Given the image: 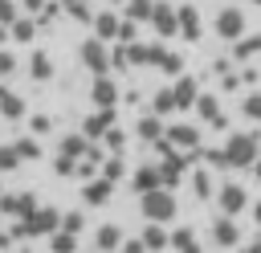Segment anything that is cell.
<instances>
[{
  "mask_svg": "<svg viewBox=\"0 0 261 253\" xmlns=\"http://www.w3.org/2000/svg\"><path fill=\"white\" fill-rule=\"evenodd\" d=\"M12 245H20L16 233H0V249H12Z\"/></svg>",
  "mask_w": 261,
  "mask_h": 253,
  "instance_id": "48",
  "label": "cell"
},
{
  "mask_svg": "<svg viewBox=\"0 0 261 253\" xmlns=\"http://www.w3.org/2000/svg\"><path fill=\"white\" fill-rule=\"evenodd\" d=\"M20 12H24V8H20V0H0V24H12Z\"/></svg>",
  "mask_w": 261,
  "mask_h": 253,
  "instance_id": "38",
  "label": "cell"
},
{
  "mask_svg": "<svg viewBox=\"0 0 261 253\" xmlns=\"http://www.w3.org/2000/svg\"><path fill=\"white\" fill-rule=\"evenodd\" d=\"M241 78H245V86H257V82H261V69H257V65H245Z\"/></svg>",
  "mask_w": 261,
  "mask_h": 253,
  "instance_id": "45",
  "label": "cell"
},
{
  "mask_svg": "<svg viewBox=\"0 0 261 253\" xmlns=\"http://www.w3.org/2000/svg\"><path fill=\"white\" fill-rule=\"evenodd\" d=\"M90 29L102 37V41H118V29H122V16L118 12H110V8H102V12H94V20H90Z\"/></svg>",
  "mask_w": 261,
  "mask_h": 253,
  "instance_id": "15",
  "label": "cell"
},
{
  "mask_svg": "<svg viewBox=\"0 0 261 253\" xmlns=\"http://www.w3.org/2000/svg\"><path fill=\"white\" fill-rule=\"evenodd\" d=\"M249 212H253V220H257V224H261V200H257V204H253V208H249Z\"/></svg>",
  "mask_w": 261,
  "mask_h": 253,
  "instance_id": "50",
  "label": "cell"
},
{
  "mask_svg": "<svg viewBox=\"0 0 261 253\" xmlns=\"http://www.w3.org/2000/svg\"><path fill=\"white\" fill-rule=\"evenodd\" d=\"M196 114H200L204 122H212V118L220 114V98H216V94H200V98H196Z\"/></svg>",
  "mask_w": 261,
  "mask_h": 253,
  "instance_id": "32",
  "label": "cell"
},
{
  "mask_svg": "<svg viewBox=\"0 0 261 253\" xmlns=\"http://www.w3.org/2000/svg\"><path fill=\"white\" fill-rule=\"evenodd\" d=\"M204 159H208V167H216V171H224V167H228L224 147H208V151H204Z\"/></svg>",
  "mask_w": 261,
  "mask_h": 253,
  "instance_id": "40",
  "label": "cell"
},
{
  "mask_svg": "<svg viewBox=\"0 0 261 253\" xmlns=\"http://www.w3.org/2000/svg\"><path fill=\"white\" fill-rule=\"evenodd\" d=\"M147 24L167 41V37H175V33H179V8H175V4L155 0V12H151V20H147Z\"/></svg>",
  "mask_w": 261,
  "mask_h": 253,
  "instance_id": "7",
  "label": "cell"
},
{
  "mask_svg": "<svg viewBox=\"0 0 261 253\" xmlns=\"http://www.w3.org/2000/svg\"><path fill=\"white\" fill-rule=\"evenodd\" d=\"M220 86H224V90H241V86H245V78L228 69V73H220Z\"/></svg>",
  "mask_w": 261,
  "mask_h": 253,
  "instance_id": "43",
  "label": "cell"
},
{
  "mask_svg": "<svg viewBox=\"0 0 261 253\" xmlns=\"http://www.w3.org/2000/svg\"><path fill=\"white\" fill-rule=\"evenodd\" d=\"M151 12H155V0H126V16L130 20H151Z\"/></svg>",
  "mask_w": 261,
  "mask_h": 253,
  "instance_id": "34",
  "label": "cell"
},
{
  "mask_svg": "<svg viewBox=\"0 0 261 253\" xmlns=\"http://www.w3.org/2000/svg\"><path fill=\"white\" fill-rule=\"evenodd\" d=\"M135 24H139V20H130V16H122V29H118V41H135Z\"/></svg>",
  "mask_w": 261,
  "mask_h": 253,
  "instance_id": "44",
  "label": "cell"
},
{
  "mask_svg": "<svg viewBox=\"0 0 261 253\" xmlns=\"http://www.w3.org/2000/svg\"><path fill=\"white\" fill-rule=\"evenodd\" d=\"M122 245H126V237H122L118 224H98V233H94V249H122Z\"/></svg>",
  "mask_w": 261,
  "mask_h": 253,
  "instance_id": "23",
  "label": "cell"
},
{
  "mask_svg": "<svg viewBox=\"0 0 261 253\" xmlns=\"http://www.w3.org/2000/svg\"><path fill=\"white\" fill-rule=\"evenodd\" d=\"M110 4H126V0H110Z\"/></svg>",
  "mask_w": 261,
  "mask_h": 253,
  "instance_id": "53",
  "label": "cell"
},
{
  "mask_svg": "<svg viewBox=\"0 0 261 253\" xmlns=\"http://www.w3.org/2000/svg\"><path fill=\"white\" fill-rule=\"evenodd\" d=\"M29 131H33V135H49V131H53V118H49V114H33V118H29Z\"/></svg>",
  "mask_w": 261,
  "mask_h": 253,
  "instance_id": "39",
  "label": "cell"
},
{
  "mask_svg": "<svg viewBox=\"0 0 261 253\" xmlns=\"http://www.w3.org/2000/svg\"><path fill=\"white\" fill-rule=\"evenodd\" d=\"M224 159H228V167H253V163L261 159V139H257V131H228V139H224Z\"/></svg>",
  "mask_w": 261,
  "mask_h": 253,
  "instance_id": "2",
  "label": "cell"
},
{
  "mask_svg": "<svg viewBox=\"0 0 261 253\" xmlns=\"http://www.w3.org/2000/svg\"><path fill=\"white\" fill-rule=\"evenodd\" d=\"M253 175H257V184H261V159H257V163H253Z\"/></svg>",
  "mask_w": 261,
  "mask_h": 253,
  "instance_id": "52",
  "label": "cell"
},
{
  "mask_svg": "<svg viewBox=\"0 0 261 253\" xmlns=\"http://www.w3.org/2000/svg\"><path fill=\"white\" fill-rule=\"evenodd\" d=\"M151 110H155V114H171V110H179L175 86H159V90H155V98H151Z\"/></svg>",
  "mask_w": 261,
  "mask_h": 253,
  "instance_id": "26",
  "label": "cell"
},
{
  "mask_svg": "<svg viewBox=\"0 0 261 253\" xmlns=\"http://www.w3.org/2000/svg\"><path fill=\"white\" fill-rule=\"evenodd\" d=\"M249 249H257V253H261V233H257V237L249 241Z\"/></svg>",
  "mask_w": 261,
  "mask_h": 253,
  "instance_id": "51",
  "label": "cell"
},
{
  "mask_svg": "<svg viewBox=\"0 0 261 253\" xmlns=\"http://www.w3.org/2000/svg\"><path fill=\"white\" fill-rule=\"evenodd\" d=\"M118 94H122V90L114 86L110 73H94V82H90V102H94V106H114Z\"/></svg>",
  "mask_w": 261,
  "mask_h": 253,
  "instance_id": "13",
  "label": "cell"
},
{
  "mask_svg": "<svg viewBox=\"0 0 261 253\" xmlns=\"http://www.w3.org/2000/svg\"><path fill=\"white\" fill-rule=\"evenodd\" d=\"M37 29H41V20L37 16H16L12 20V41H20V45H33V37H37Z\"/></svg>",
  "mask_w": 261,
  "mask_h": 253,
  "instance_id": "24",
  "label": "cell"
},
{
  "mask_svg": "<svg viewBox=\"0 0 261 253\" xmlns=\"http://www.w3.org/2000/svg\"><path fill=\"white\" fill-rule=\"evenodd\" d=\"M212 245H216V249H237V245H241V224H237V216L220 212V216L212 220Z\"/></svg>",
  "mask_w": 261,
  "mask_h": 253,
  "instance_id": "8",
  "label": "cell"
},
{
  "mask_svg": "<svg viewBox=\"0 0 261 253\" xmlns=\"http://www.w3.org/2000/svg\"><path fill=\"white\" fill-rule=\"evenodd\" d=\"M53 229H61V212L57 208H49V204H37L29 216H20L16 224H12V233H16V241L24 245V241H33V237H49Z\"/></svg>",
  "mask_w": 261,
  "mask_h": 253,
  "instance_id": "1",
  "label": "cell"
},
{
  "mask_svg": "<svg viewBox=\"0 0 261 253\" xmlns=\"http://www.w3.org/2000/svg\"><path fill=\"white\" fill-rule=\"evenodd\" d=\"M77 57H82V65L90 69V73H110L114 69V61H110V49H106V41L94 33V37H86L82 45H77Z\"/></svg>",
  "mask_w": 261,
  "mask_h": 253,
  "instance_id": "4",
  "label": "cell"
},
{
  "mask_svg": "<svg viewBox=\"0 0 261 253\" xmlns=\"http://www.w3.org/2000/svg\"><path fill=\"white\" fill-rule=\"evenodd\" d=\"M16 151H20V155H24V159H41V155H45V151H41V139H37V135H33V131H29V135H20V139H16Z\"/></svg>",
  "mask_w": 261,
  "mask_h": 253,
  "instance_id": "33",
  "label": "cell"
},
{
  "mask_svg": "<svg viewBox=\"0 0 261 253\" xmlns=\"http://www.w3.org/2000/svg\"><path fill=\"white\" fill-rule=\"evenodd\" d=\"M139 212L147 216V220H175V212H179V200H175V188H151V192H139Z\"/></svg>",
  "mask_w": 261,
  "mask_h": 253,
  "instance_id": "3",
  "label": "cell"
},
{
  "mask_svg": "<svg viewBox=\"0 0 261 253\" xmlns=\"http://www.w3.org/2000/svg\"><path fill=\"white\" fill-rule=\"evenodd\" d=\"M102 147H106V151H122V147H126V131H122V127H110V131L102 135Z\"/></svg>",
  "mask_w": 261,
  "mask_h": 253,
  "instance_id": "36",
  "label": "cell"
},
{
  "mask_svg": "<svg viewBox=\"0 0 261 253\" xmlns=\"http://www.w3.org/2000/svg\"><path fill=\"white\" fill-rule=\"evenodd\" d=\"M143 241H147V249H171V233L163 229V220H151L143 229Z\"/></svg>",
  "mask_w": 261,
  "mask_h": 253,
  "instance_id": "27",
  "label": "cell"
},
{
  "mask_svg": "<svg viewBox=\"0 0 261 253\" xmlns=\"http://www.w3.org/2000/svg\"><path fill=\"white\" fill-rule=\"evenodd\" d=\"M175 98H179V110H192V106H196L200 86H196V78H192V73H179V78H175Z\"/></svg>",
  "mask_w": 261,
  "mask_h": 253,
  "instance_id": "20",
  "label": "cell"
},
{
  "mask_svg": "<svg viewBox=\"0 0 261 253\" xmlns=\"http://www.w3.org/2000/svg\"><path fill=\"white\" fill-rule=\"evenodd\" d=\"M102 175H110L114 184H118L122 175H130V167H126V159H122V151H110V155L102 159Z\"/></svg>",
  "mask_w": 261,
  "mask_h": 253,
  "instance_id": "28",
  "label": "cell"
},
{
  "mask_svg": "<svg viewBox=\"0 0 261 253\" xmlns=\"http://www.w3.org/2000/svg\"><path fill=\"white\" fill-rule=\"evenodd\" d=\"M29 78H33V82H49V78H53V57H49L45 49H37V53L29 57Z\"/></svg>",
  "mask_w": 261,
  "mask_h": 253,
  "instance_id": "25",
  "label": "cell"
},
{
  "mask_svg": "<svg viewBox=\"0 0 261 253\" xmlns=\"http://www.w3.org/2000/svg\"><path fill=\"white\" fill-rule=\"evenodd\" d=\"M65 16H69V20H94L90 0H65Z\"/></svg>",
  "mask_w": 261,
  "mask_h": 253,
  "instance_id": "35",
  "label": "cell"
},
{
  "mask_svg": "<svg viewBox=\"0 0 261 253\" xmlns=\"http://www.w3.org/2000/svg\"><path fill=\"white\" fill-rule=\"evenodd\" d=\"M200 33H204V20H200L196 4H179V37L184 41H200Z\"/></svg>",
  "mask_w": 261,
  "mask_h": 253,
  "instance_id": "16",
  "label": "cell"
},
{
  "mask_svg": "<svg viewBox=\"0 0 261 253\" xmlns=\"http://www.w3.org/2000/svg\"><path fill=\"white\" fill-rule=\"evenodd\" d=\"M216 204H220V212L241 216V212L249 208V192H245L241 184H220V188H216Z\"/></svg>",
  "mask_w": 261,
  "mask_h": 253,
  "instance_id": "9",
  "label": "cell"
},
{
  "mask_svg": "<svg viewBox=\"0 0 261 253\" xmlns=\"http://www.w3.org/2000/svg\"><path fill=\"white\" fill-rule=\"evenodd\" d=\"M151 65L163 69V78H179V73H184V53L163 49V45H151Z\"/></svg>",
  "mask_w": 261,
  "mask_h": 253,
  "instance_id": "12",
  "label": "cell"
},
{
  "mask_svg": "<svg viewBox=\"0 0 261 253\" xmlns=\"http://www.w3.org/2000/svg\"><path fill=\"white\" fill-rule=\"evenodd\" d=\"M49 249H57V253L77 249V233H73V229H65V224H61V229H53V233H49Z\"/></svg>",
  "mask_w": 261,
  "mask_h": 253,
  "instance_id": "29",
  "label": "cell"
},
{
  "mask_svg": "<svg viewBox=\"0 0 261 253\" xmlns=\"http://www.w3.org/2000/svg\"><path fill=\"white\" fill-rule=\"evenodd\" d=\"M114 118H118V114H114V106H94V110L82 118V131H86V139H102V135L114 127Z\"/></svg>",
  "mask_w": 261,
  "mask_h": 253,
  "instance_id": "10",
  "label": "cell"
},
{
  "mask_svg": "<svg viewBox=\"0 0 261 253\" xmlns=\"http://www.w3.org/2000/svg\"><path fill=\"white\" fill-rule=\"evenodd\" d=\"M261 57V33H245L241 41H232V61H253Z\"/></svg>",
  "mask_w": 261,
  "mask_h": 253,
  "instance_id": "22",
  "label": "cell"
},
{
  "mask_svg": "<svg viewBox=\"0 0 261 253\" xmlns=\"http://www.w3.org/2000/svg\"><path fill=\"white\" fill-rule=\"evenodd\" d=\"M8 37H12V24H0V45H4Z\"/></svg>",
  "mask_w": 261,
  "mask_h": 253,
  "instance_id": "49",
  "label": "cell"
},
{
  "mask_svg": "<svg viewBox=\"0 0 261 253\" xmlns=\"http://www.w3.org/2000/svg\"><path fill=\"white\" fill-rule=\"evenodd\" d=\"M135 135H139L143 143H155V139H163V135H167V127H163V114H155V110H151V114H143V118L135 122Z\"/></svg>",
  "mask_w": 261,
  "mask_h": 253,
  "instance_id": "19",
  "label": "cell"
},
{
  "mask_svg": "<svg viewBox=\"0 0 261 253\" xmlns=\"http://www.w3.org/2000/svg\"><path fill=\"white\" fill-rule=\"evenodd\" d=\"M12 73H16V53L0 49V82H4V78H12Z\"/></svg>",
  "mask_w": 261,
  "mask_h": 253,
  "instance_id": "41",
  "label": "cell"
},
{
  "mask_svg": "<svg viewBox=\"0 0 261 253\" xmlns=\"http://www.w3.org/2000/svg\"><path fill=\"white\" fill-rule=\"evenodd\" d=\"M0 208H4V216L20 220V216H29V212L37 208V196H33L29 188H20V192H8V196H0Z\"/></svg>",
  "mask_w": 261,
  "mask_h": 253,
  "instance_id": "11",
  "label": "cell"
},
{
  "mask_svg": "<svg viewBox=\"0 0 261 253\" xmlns=\"http://www.w3.org/2000/svg\"><path fill=\"white\" fill-rule=\"evenodd\" d=\"M171 249H179V253H196V249H200V237H196L192 229H175V233H171Z\"/></svg>",
  "mask_w": 261,
  "mask_h": 253,
  "instance_id": "31",
  "label": "cell"
},
{
  "mask_svg": "<svg viewBox=\"0 0 261 253\" xmlns=\"http://www.w3.org/2000/svg\"><path fill=\"white\" fill-rule=\"evenodd\" d=\"M110 196H114V180L102 175V171L82 184V204H86V208H102V204H110Z\"/></svg>",
  "mask_w": 261,
  "mask_h": 253,
  "instance_id": "6",
  "label": "cell"
},
{
  "mask_svg": "<svg viewBox=\"0 0 261 253\" xmlns=\"http://www.w3.org/2000/svg\"><path fill=\"white\" fill-rule=\"evenodd\" d=\"M24 98L16 94V90H8V86H0V118H8V122H20L24 118Z\"/></svg>",
  "mask_w": 261,
  "mask_h": 253,
  "instance_id": "18",
  "label": "cell"
},
{
  "mask_svg": "<svg viewBox=\"0 0 261 253\" xmlns=\"http://www.w3.org/2000/svg\"><path fill=\"white\" fill-rule=\"evenodd\" d=\"M0 216H4V208H0Z\"/></svg>",
  "mask_w": 261,
  "mask_h": 253,
  "instance_id": "55",
  "label": "cell"
},
{
  "mask_svg": "<svg viewBox=\"0 0 261 253\" xmlns=\"http://www.w3.org/2000/svg\"><path fill=\"white\" fill-rule=\"evenodd\" d=\"M241 110H245V118H253V122H261V90H253V94H245V102H241Z\"/></svg>",
  "mask_w": 261,
  "mask_h": 253,
  "instance_id": "37",
  "label": "cell"
},
{
  "mask_svg": "<svg viewBox=\"0 0 261 253\" xmlns=\"http://www.w3.org/2000/svg\"><path fill=\"white\" fill-rule=\"evenodd\" d=\"M167 139H171L175 147L192 151V147H200V127H196V122H171V127H167Z\"/></svg>",
  "mask_w": 261,
  "mask_h": 253,
  "instance_id": "17",
  "label": "cell"
},
{
  "mask_svg": "<svg viewBox=\"0 0 261 253\" xmlns=\"http://www.w3.org/2000/svg\"><path fill=\"white\" fill-rule=\"evenodd\" d=\"M130 188H135V192L163 188V163H139V167L130 171Z\"/></svg>",
  "mask_w": 261,
  "mask_h": 253,
  "instance_id": "14",
  "label": "cell"
},
{
  "mask_svg": "<svg viewBox=\"0 0 261 253\" xmlns=\"http://www.w3.org/2000/svg\"><path fill=\"white\" fill-rule=\"evenodd\" d=\"M122 249H126V253H147V241H143V237H126Z\"/></svg>",
  "mask_w": 261,
  "mask_h": 253,
  "instance_id": "46",
  "label": "cell"
},
{
  "mask_svg": "<svg viewBox=\"0 0 261 253\" xmlns=\"http://www.w3.org/2000/svg\"><path fill=\"white\" fill-rule=\"evenodd\" d=\"M61 224H65V229H73V233H82V229H86V212H77V208H73V212H65V216H61Z\"/></svg>",
  "mask_w": 261,
  "mask_h": 253,
  "instance_id": "42",
  "label": "cell"
},
{
  "mask_svg": "<svg viewBox=\"0 0 261 253\" xmlns=\"http://www.w3.org/2000/svg\"><path fill=\"white\" fill-rule=\"evenodd\" d=\"M49 0H20V8L29 12V16H41V8H45Z\"/></svg>",
  "mask_w": 261,
  "mask_h": 253,
  "instance_id": "47",
  "label": "cell"
},
{
  "mask_svg": "<svg viewBox=\"0 0 261 253\" xmlns=\"http://www.w3.org/2000/svg\"><path fill=\"white\" fill-rule=\"evenodd\" d=\"M24 163V155L16 151V143H0V175H8V171H16Z\"/></svg>",
  "mask_w": 261,
  "mask_h": 253,
  "instance_id": "30",
  "label": "cell"
},
{
  "mask_svg": "<svg viewBox=\"0 0 261 253\" xmlns=\"http://www.w3.org/2000/svg\"><path fill=\"white\" fill-rule=\"evenodd\" d=\"M188 184H192L196 200H212V196H216V184H212V171H208V167H192Z\"/></svg>",
  "mask_w": 261,
  "mask_h": 253,
  "instance_id": "21",
  "label": "cell"
},
{
  "mask_svg": "<svg viewBox=\"0 0 261 253\" xmlns=\"http://www.w3.org/2000/svg\"><path fill=\"white\" fill-rule=\"evenodd\" d=\"M212 29H216V37H220V41H228V45H232V41H241V37H245V12L228 4V8H220V12H216Z\"/></svg>",
  "mask_w": 261,
  "mask_h": 253,
  "instance_id": "5",
  "label": "cell"
},
{
  "mask_svg": "<svg viewBox=\"0 0 261 253\" xmlns=\"http://www.w3.org/2000/svg\"><path fill=\"white\" fill-rule=\"evenodd\" d=\"M253 4H257V8H261V0H253Z\"/></svg>",
  "mask_w": 261,
  "mask_h": 253,
  "instance_id": "54",
  "label": "cell"
}]
</instances>
